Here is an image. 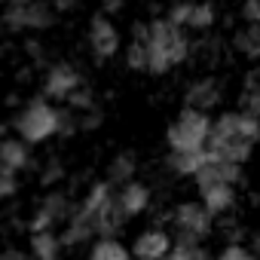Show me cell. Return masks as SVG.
<instances>
[{
	"instance_id": "cell-1",
	"label": "cell",
	"mask_w": 260,
	"mask_h": 260,
	"mask_svg": "<svg viewBox=\"0 0 260 260\" xmlns=\"http://www.w3.org/2000/svg\"><path fill=\"white\" fill-rule=\"evenodd\" d=\"M211 132V116L208 113H199V110H181L178 119L169 125L166 132V141L172 147V153H187V150H202L205 147V138Z\"/></svg>"
},
{
	"instance_id": "cell-2",
	"label": "cell",
	"mask_w": 260,
	"mask_h": 260,
	"mask_svg": "<svg viewBox=\"0 0 260 260\" xmlns=\"http://www.w3.org/2000/svg\"><path fill=\"white\" fill-rule=\"evenodd\" d=\"M16 132L25 144H40L55 135V107L46 98H34L19 116H16Z\"/></svg>"
},
{
	"instance_id": "cell-3",
	"label": "cell",
	"mask_w": 260,
	"mask_h": 260,
	"mask_svg": "<svg viewBox=\"0 0 260 260\" xmlns=\"http://www.w3.org/2000/svg\"><path fill=\"white\" fill-rule=\"evenodd\" d=\"M172 223H175V233L193 236L196 242H205V236L211 233V214L199 202H181V205H175Z\"/></svg>"
},
{
	"instance_id": "cell-4",
	"label": "cell",
	"mask_w": 260,
	"mask_h": 260,
	"mask_svg": "<svg viewBox=\"0 0 260 260\" xmlns=\"http://www.w3.org/2000/svg\"><path fill=\"white\" fill-rule=\"evenodd\" d=\"M89 43H92V52H95L98 61L113 58L119 52V31H116V25L107 16L95 13L92 22H89Z\"/></svg>"
},
{
	"instance_id": "cell-5",
	"label": "cell",
	"mask_w": 260,
	"mask_h": 260,
	"mask_svg": "<svg viewBox=\"0 0 260 260\" xmlns=\"http://www.w3.org/2000/svg\"><path fill=\"white\" fill-rule=\"evenodd\" d=\"M220 104V83L214 77H199L187 86L184 92V107L187 110H199V113H208L211 107Z\"/></svg>"
},
{
	"instance_id": "cell-6",
	"label": "cell",
	"mask_w": 260,
	"mask_h": 260,
	"mask_svg": "<svg viewBox=\"0 0 260 260\" xmlns=\"http://www.w3.org/2000/svg\"><path fill=\"white\" fill-rule=\"evenodd\" d=\"M80 86V71L68 61H58L46 71V80H43V95L46 98H68L74 89Z\"/></svg>"
},
{
	"instance_id": "cell-7",
	"label": "cell",
	"mask_w": 260,
	"mask_h": 260,
	"mask_svg": "<svg viewBox=\"0 0 260 260\" xmlns=\"http://www.w3.org/2000/svg\"><path fill=\"white\" fill-rule=\"evenodd\" d=\"M135 257L138 260H162L169 251H172V236L166 233V230H147V233H141L138 239H135Z\"/></svg>"
},
{
	"instance_id": "cell-8",
	"label": "cell",
	"mask_w": 260,
	"mask_h": 260,
	"mask_svg": "<svg viewBox=\"0 0 260 260\" xmlns=\"http://www.w3.org/2000/svg\"><path fill=\"white\" fill-rule=\"evenodd\" d=\"M199 196H202L199 205H202L211 217L226 214V211L236 205V187H230V184H211V187H202Z\"/></svg>"
},
{
	"instance_id": "cell-9",
	"label": "cell",
	"mask_w": 260,
	"mask_h": 260,
	"mask_svg": "<svg viewBox=\"0 0 260 260\" xmlns=\"http://www.w3.org/2000/svg\"><path fill=\"white\" fill-rule=\"evenodd\" d=\"M116 202H119V208L125 211V217H135V214H141V211L150 205V187L141 184V181H128V184H122V190L116 193Z\"/></svg>"
},
{
	"instance_id": "cell-10",
	"label": "cell",
	"mask_w": 260,
	"mask_h": 260,
	"mask_svg": "<svg viewBox=\"0 0 260 260\" xmlns=\"http://www.w3.org/2000/svg\"><path fill=\"white\" fill-rule=\"evenodd\" d=\"M125 211L119 208V202H116V196H110L107 202H104V208L98 211V223H95V236H101V239H116L119 236V230L125 226Z\"/></svg>"
},
{
	"instance_id": "cell-11",
	"label": "cell",
	"mask_w": 260,
	"mask_h": 260,
	"mask_svg": "<svg viewBox=\"0 0 260 260\" xmlns=\"http://www.w3.org/2000/svg\"><path fill=\"white\" fill-rule=\"evenodd\" d=\"M28 162H31V156H28V144L25 141H16V138H4V141H0V166H4L7 172L16 175Z\"/></svg>"
},
{
	"instance_id": "cell-12",
	"label": "cell",
	"mask_w": 260,
	"mask_h": 260,
	"mask_svg": "<svg viewBox=\"0 0 260 260\" xmlns=\"http://www.w3.org/2000/svg\"><path fill=\"white\" fill-rule=\"evenodd\" d=\"M211 156H208V150L202 147V150H187V153H169V169L175 172V175H196L205 162H208Z\"/></svg>"
},
{
	"instance_id": "cell-13",
	"label": "cell",
	"mask_w": 260,
	"mask_h": 260,
	"mask_svg": "<svg viewBox=\"0 0 260 260\" xmlns=\"http://www.w3.org/2000/svg\"><path fill=\"white\" fill-rule=\"evenodd\" d=\"M135 172H138L135 153H132V150H122V153H116V156L110 159V166H107V184H128Z\"/></svg>"
},
{
	"instance_id": "cell-14",
	"label": "cell",
	"mask_w": 260,
	"mask_h": 260,
	"mask_svg": "<svg viewBox=\"0 0 260 260\" xmlns=\"http://www.w3.org/2000/svg\"><path fill=\"white\" fill-rule=\"evenodd\" d=\"M40 211H46L55 223H58V220L68 223V217H71V211H74V202H71L68 193H61V190H49V193L43 196V202H40Z\"/></svg>"
},
{
	"instance_id": "cell-15",
	"label": "cell",
	"mask_w": 260,
	"mask_h": 260,
	"mask_svg": "<svg viewBox=\"0 0 260 260\" xmlns=\"http://www.w3.org/2000/svg\"><path fill=\"white\" fill-rule=\"evenodd\" d=\"M233 49L242 52L245 58L257 61V55H260V25H245L242 31H236V37H233Z\"/></svg>"
},
{
	"instance_id": "cell-16",
	"label": "cell",
	"mask_w": 260,
	"mask_h": 260,
	"mask_svg": "<svg viewBox=\"0 0 260 260\" xmlns=\"http://www.w3.org/2000/svg\"><path fill=\"white\" fill-rule=\"evenodd\" d=\"M0 22H4L7 31H25L28 28V0H13V4H7Z\"/></svg>"
},
{
	"instance_id": "cell-17",
	"label": "cell",
	"mask_w": 260,
	"mask_h": 260,
	"mask_svg": "<svg viewBox=\"0 0 260 260\" xmlns=\"http://www.w3.org/2000/svg\"><path fill=\"white\" fill-rule=\"evenodd\" d=\"M58 236H52V233H37V236H31V254H34V260H58Z\"/></svg>"
},
{
	"instance_id": "cell-18",
	"label": "cell",
	"mask_w": 260,
	"mask_h": 260,
	"mask_svg": "<svg viewBox=\"0 0 260 260\" xmlns=\"http://www.w3.org/2000/svg\"><path fill=\"white\" fill-rule=\"evenodd\" d=\"M89 260H128V251L116 239H98L89 251Z\"/></svg>"
},
{
	"instance_id": "cell-19",
	"label": "cell",
	"mask_w": 260,
	"mask_h": 260,
	"mask_svg": "<svg viewBox=\"0 0 260 260\" xmlns=\"http://www.w3.org/2000/svg\"><path fill=\"white\" fill-rule=\"evenodd\" d=\"M52 25H55L52 4H28V28L31 31H46Z\"/></svg>"
},
{
	"instance_id": "cell-20",
	"label": "cell",
	"mask_w": 260,
	"mask_h": 260,
	"mask_svg": "<svg viewBox=\"0 0 260 260\" xmlns=\"http://www.w3.org/2000/svg\"><path fill=\"white\" fill-rule=\"evenodd\" d=\"M214 22H217V10H214L211 4H193V7H190L187 28H193V31H208Z\"/></svg>"
},
{
	"instance_id": "cell-21",
	"label": "cell",
	"mask_w": 260,
	"mask_h": 260,
	"mask_svg": "<svg viewBox=\"0 0 260 260\" xmlns=\"http://www.w3.org/2000/svg\"><path fill=\"white\" fill-rule=\"evenodd\" d=\"M110 196H113V184H107V181H98V184H92V187H89V193H86V199H83L80 205H83L86 211L98 214Z\"/></svg>"
},
{
	"instance_id": "cell-22",
	"label": "cell",
	"mask_w": 260,
	"mask_h": 260,
	"mask_svg": "<svg viewBox=\"0 0 260 260\" xmlns=\"http://www.w3.org/2000/svg\"><path fill=\"white\" fill-rule=\"evenodd\" d=\"M77 132H80L77 113H74V110H55V135L71 138V135H77Z\"/></svg>"
},
{
	"instance_id": "cell-23",
	"label": "cell",
	"mask_w": 260,
	"mask_h": 260,
	"mask_svg": "<svg viewBox=\"0 0 260 260\" xmlns=\"http://www.w3.org/2000/svg\"><path fill=\"white\" fill-rule=\"evenodd\" d=\"M125 64L132 71H147V43H128L125 46Z\"/></svg>"
},
{
	"instance_id": "cell-24",
	"label": "cell",
	"mask_w": 260,
	"mask_h": 260,
	"mask_svg": "<svg viewBox=\"0 0 260 260\" xmlns=\"http://www.w3.org/2000/svg\"><path fill=\"white\" fill-rule=\"evenodd\" d=\"M64 101L71 104V110H89V107H95V92L89 86H77Z\"/></svg>"
},
{
	"instance_id": "cell-25",
	"label": "cell",
	"mask_w": 260,
	"mask_h": 260,
	"mask_svg": "<svg viewBox=\"0 0 260 260\" xmlns=\"http://www.w3.org/2000/svg\"><path fill=\"white\" fill-rule=\"evenodd\" d=\"M64 166H61V159H49L46 166H43V172H40V187H55L58 181H64Z\"/></svg>"
},
{
	"instance_id": "cell-26",
	"label": "cell",
	"mask_w": 260,
	"mask_h": 260,
	"mask_svg": "<svg viewBox=\"0 0 260 260\" xmlns=\"http://www.w3.org/2000/svg\"><path fill=\"white\" fill-rule=\"evenodd\" d=\"M77 119H80V132H95V128L104 122V113H101V107L95 104V107L83 110V116H77Z\"/></svg>"
},
{
	"instance_id": "cell-27",
	"label": "cell",
	"mask_w": 260,
	"mask_h": 260,
	"mask_svg": "<svg viewBox=\"0 0 260 260\" xmlns=\"http://www.w3.org/2000/svg\"><path fill=\"white\" fill-rule=\"evenodd\" d=\"M52 223H55V220H52L46 211L37 208V211L31 214V220H28V233H31V236H37V233H52Z\"/></svg>"
},
{
	"instance_id": "cell-28",
	"label": "cell",
	"mask_w": 260,
	"mask_h": 260,
	"mask_svg": "<svg viewBox=\"0 0 260 260\" xmlns=\"http://www.w3.org/2000/svg\"><path fill=\"white\" fill-rule=\"evenodd\" d=\"M16 190H19V181H16V175H13V172H7V169H0V199H10V196H16Z\"/></svg>"
},
{
	"instance_id": "cell-29",
	"label": "cell",
	"mask_w": 260,
	"mask_h": 260,
	"mask_svg": "<svg viewBox=\"0 0 260 260\" xmlns=\"http://www.w3.org/2000/svg\"><path fill=\"white\" fill-rule=\"evenodd\" d=\"M214 260H251V251L245 245H223V251Z\"/></svg>"
},
{
	"instance_id": "cell-30",
	"label": "cell",
	"mask_w": 260,
	"mask_h": 260,
	"mask_svg": "<svg viewBox=\"0 0 260 260\" xmlns=\"http://www.w3.org/2000/svg\"><path fill=\"white\" fill-rule=\"evenodd\" d=\"M257 110H260V92H242V110L239 113L257 116Z\"/></svg>"
},
{
	"instance_id": "cell-31",
	"label": "cell",
	"mask_w": 260,
	"mask_h": 260,
	"mask_svg": "<svg viewBox=\"0 0 260 260\" xmlns=\"http://www.w3.org/2000/svg\"><path fill=\"white\" fill-rule=\"evenodd\" d=\"M242 19H245L248 25H260V10H257L254 0H248V4L242 7Z\"/></svg>"
},
{
	"instance_id": "cell-32",
	"label": "cell",
	"mask_w": 260,
	"mask_h": 260,
	"mask_svg": "<svg viewBox=\"0 0 260 260\" xmlns=\"http://www.w3.org/2000/svg\"><path fill=\"white\" fill-rule=\"evenodd\" d=\"M132 40L135 43H147V22H135L132 25Z\"/></svg>"
},
{
	"instance_id": "cell-33",
	"label": "cell",
	"mask_w": 260,
	"mask_h": 260,
	"mask_svg": "<svg viewBox=\"0 0 260 260\" xmlns=\"http://www.w3.org/2000/svg\"><path fill=\"white\" fill-rule=\"evenodd\" d=\"M25 52H28L34 61H43V46H40V40H28V43H25Z\"/></svg>"
},
{
	"instance_id": "cell-34",
	"label": "cell",
	"mask_w": 260,
	"mask_h": 260,
	"mask_svg": "<svg viewBox=\"0 0 260 260\" xmlns=\"http://www.w3.org/2000/svg\"><path fill=\"white\" fill-rule=\"evenodd\" d=\"M119 10H122V0H104V7H101L98 13L110 19V16H113V13H119Z\"/></svg>"
},
{
	"instance_id": "cell-35",
	"label": "cell",
	"mask_w": 260,
	"mask_h": 260,
	"mask_svg": "<svg viewBox=\"0 0 260 260\" xmlns=\"http://www.w3.org/2000/svg\"><path fill=\"white\" fill-rule=\"evenodd\" d=\"M242 92H260V89H257V68H251V71L245 74V86H242Z\"/></svg>"
},
{
	"instance_id": "cell-36",
	"label": "cell",
	"mask_w": 260,
	"mask_h": 260,
	"mask_svg": "<svg viewBox=\"0 0 260 260\" xmlns=\"http://www.w3.org/2000/svg\"><path fill=\"white\" fill-rule=\"evenodd\" d=\"M190 254H193V248L187 251V248H175V245H172V251H169L162 260H190Z\"/></svg>"
},
{
	"instance_id": "cell-37",
	"label": "cell",
	"mask_w": 260,
	"mask_h": 260,
	"mask_svg": "<svg viewBox=\"0 0 260 260\" xmlns=\"http://www.w3.org/2000/svg\"><path fill=\"white\" fill-rule=\"evenodd\" d=\"M52 10H55V16H58V13H71V10H77V4H74V0H58V4H52Z\"/></svg>"
},
{
	"instance_id": "cell-38",
	"label": "cell",
	"mask_w": 260,
	"mask_h": 260,
	"mask_svg": "<svg viewBox=\"0 0 260 260\" xmlns=\"http://www.w3.org/2000/svg\"><path fill=\"white\" fill-rule=\"evenodd\" d=\"M0 260H28V257L16 248H7V251H0Z\"/></svg>"
},
{
	"instance_id": "cell-39",
	"label": "cell",
	"mask_w": 260,
	"mask_h": 260,
	"mask_svg": "<svg viewBox=\"0 0 260 260\" xmlns=\"http://www.w3.org/2000/svg\"><path fill=\"white\" fill-rule=\"evenodd\" d=\"M16 80H19V83H28V80H31V68H22V71H19V77H16Z\"/></svg>"
},
{
	"instance_id": "cell-40",
	"label": "cell",
	"mask_w": 260,
	"mask_h": 260,
	"mask_svg": "<svg viewBox=\"0 0 260 260\" xmlns=\"http://www.w3.org/2000/svg\"><path fill=\"white\" fill-rule=\"evenodd\" d=\"M4 138H7V125H4V122H0V141H4Z\"/></svg>"
}]
</instances>
